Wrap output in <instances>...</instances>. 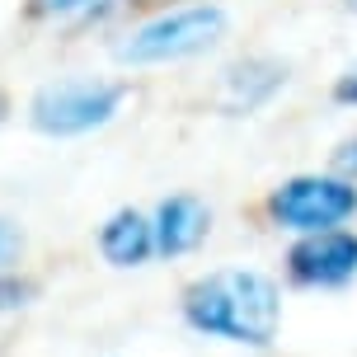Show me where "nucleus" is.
Returning a JSON list of instances; mask_svg holds the SVG:
<instances>
[{"label":"nucleus","instance_id":"nucleus-1","mask_svg":"<svg viewBox=\"0 0 357 357\" xmlns=\"http://www.w3.org/2000/svg\"><path fill=\"white\" fill-rule=\"evenodd\" d=\"M183 320L207 339L264 348L282 324V296H278V282L254 268H221V273L188 282Z\"/></svg>","mask_w":357,"mask_h":357},{"label":"nucleus","instance_id":"nucleus-2","mask_svg":"<svg viewBox=\"0 0 357 357\" xmlns=\"http://www.w3.org/2000/svg\"><path fill=\"white\" fill-rule=\"evenodd\" d=\"M226 38V10L212 0L197 5H178V10H160L155 19L137 24L132 33L113 47V56L123 66H169V61H188L202 56Z\"/></svg>","mask_w":357,"mask_h":357},{"label":"nucleus","instance_id":"nucleus-3","mask_svg":"<svg viewBox=\"0 0 357 357\" xmlns=\"http://www.w3.org/2000/svg\"><path fill=\"white\" fill-rule=\"evenodd\" d=\"M127 85L118 80H94V75H75V80H52L29 99V127L43 137H85L108 127L123 113Z\"/></svg>","mask_w":357,"mask_h":357},{"label":"nucleus","instance_id":"nucleus-4","mask_svg":"<svg viewBox=\"0 0 357 357\" xmlns=\"http://www.w3.org/2000/svg\"><path fill=\"white\" fill-rule=\"evenodd\" d=\"M268 216L273 226L296 235L334 231L348 216H357V183L339 174H296L268 193Z\"/></svg>","mask_w":357,"mask_h":357},{"label":"nucleus","instance_id":"nucleus-5","mask_svg":"<svg viewBox=\"0 0 357 357\" xmlns=\"http://www.w3.org/2000/svg\"><path fill=\"white\" fill-rule=\"evenodd\" d=\"M287 273L296 287H348L357 278V231H315L301 235L287 254Z\"/></svg>","mask_w":357,"mask_h":357},{"label":"nucleus","instance_id":"nucleus-6","mask_svg":"<svg viewBox=\"0 0 357 357\" xmlns=\"http://www.w3.org/2000/svg\"><path fill=\"white\" fill-rule=\"evenodd\" d=\"M151 226H155V254L165 259H178V254L197 250L207 231H212V212H207V202L193 193H174L165 197L155 216H151Z\"/></svg>","mask_w":357,"mask_h":357},{"label":"nucleus","instance_id":"nucleus-7","mask_svg":"<svg viewBox=\"0 0 357 357\" xmlns=\"http://www.w3.org/2000/svg\"><path fill=\"white\" fill-rule=\"evenodd\" d=\"M282 85H287L282 61H273V56H245L221 80V108L226 113H254V108H264Z\"/></svg>","mask_w":357,"mask_h":357},{"label":"nucleus","instance_id":"nucleus-8","mask_svg":"<svg viewBox=\"0 0 357 357\" xmlns=\"http://www.w3.org/2000/svg\"><path fill=\"white\" fill-rule=\"evenodd\" d=\"M99 254L113 268H142L155 254V226H151V216H142L137 207L113 212L99 226Z\"/></svg>","mask_w":357,"mask_h":357},{"label":"nucleus","instance_id":"nucleus-9","mask_svg":"<svg viewBox=\"0 0 357 357\" xmlns=\"http://www.w3.org/2000/svg\"><path fill=\"white\" fill-rule=\"evenodd\" d=\"M123 0H29V19H52V24H89L118 10Z\"/></svg>","mask_w":357,"mask_h":357},{"label":"nucleus","instance_id":"nucleus-10","mask_svg":"<svg viewBox=\"0 0 357 357\" xmlns=\"http://www.w3.org/2000/svg\"><path fill=\"white\" fill-rule=\"evenodd\" d=\"M334 99L348 104V108H357V66H348V71L334 80Z\"/></svg>","mask_w":357,"mask_h":357},{"label":"nucleus","instance_id":"nucleus-11","mask_svg":"<svg viewBox=\"0 0 357 357\" xmlns=\"http://www.w3.org/2000/svg\"><path fill=\"white\" fill-rule=\"evenodd\" d=\"M334 165H339V169H343L348 178H357V137H353V142H343V146H339V155H334Z\"/></svg>","mask_w":357,"mask_h":357},{"label":"nucleus","instance_id":"nucleus-12","mask_svg":"<svg viewBox=\"0 0 357 357\" xmlns=\"http://www.w3.org/2000/svg\"><path fill=\"white\" fill-rule=\"evenodd\" d=\"M19 250V235L10 231V221H0V264H10V254Z\"/></svg>","mask_w":357,"mask_h":357},{"label":"nucleus","instance_id":"nucleus-13","mask_svg":"<svg viewBox=\"0 0 357 357\" xmlns=\"http://www.w3.org/2000/svg\"><path fill=\"white\" fill-rule=\"evenodd\" d=\"M5 113H10V99H5V89H0V123H5Z\"/></svg>","mask_w":357,"mask_h":357},{"label":"nucleus","instance_id":"nucleus-14","mask_svg":"<svg viewBox=\"0 0 357 357\" xmlns=\"http://www.w3.org/2000/svg\"><path fill=\"white\" fill-rule=\"evenodd\" d=\"M123 5H165V0H123Z\"/></svg>","mask_w":357,"mask_h":357},{"label":"nucleus","instance_id":"nucleus-15","mask_svg":"<svg viewBox=\"0 0 357 357\" xmlns=\"http://www.w3.org/2000/svg\"><path fill=\"white\" fill-rule=\"evenodd\" d=\"M343 5H348V10H353V15H357V0H343Z\"/></svg>","mask_w":357,"mask_h":357}]
</instances>
